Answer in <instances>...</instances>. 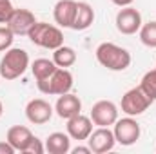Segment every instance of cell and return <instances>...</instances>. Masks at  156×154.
I'll use <instances>...</instances> for the list:
<instances>
[{
    "instance_id": "1",
    "label": "cell",
    "mask_w": 156,
    "mask_h": 154,
    "mask_svg": "<svg viewBox=\"0 0 156 154\" xmlns=\"http://www.w3.org/2000/svg\"><path fill=\"white\" fill-rule=\"evenodd\" d=\"M96 60L109 71H125L131 65V53L113 42H104L96 47Z\"/></svg>"
},
{
    "instance_id": "2",
    "label": "cell",
    "mask_w": 156,
    "mask_h": 154,
    "mask_svg": "<svg viewBox=\"0 0 156 154\" xmlns=\"http://www.w3.org/2000/svg\"><path fill=\"white\" fill-rule=\"evenodd\" d=\"M29 67V54L20 47H9L0 60V76L5 80L20 78Z\"/></svg>"
},
{
    "instance_id": "3",
    "label": "cell",
    "mask_w": 156,
    "mask_h": 154,
    "mask_svg": "<svg viewBox=\"0 0 156 154\" xmlns=\"http://www.w3.org/2000/svg\"><path fill=\"white\" fill-rule=\"evenodd\" d=\"M29 40L44 49H56L60 45H64V33L56 27V26H51V24H45V22H35V26L29 29L27 33Z\"/></svg>"
},
{
    "instance_id": "4",
    "label": "cell",
    "mask_w": 156,
    "mask_h": 154,
    "mask_svg": "<svg viewBox=\"0 0 156 154\" xmlns=\"http://www.w3.org/2000/svg\"><path fill=\"white\" fill-rule=\"evenodd\" d=\"M37 85H38L40 93H44V94L60 96V94H66V93H69L73 89V75L67 69L58 67L49 78H45L42 82H37Z\"/></svg>"
},
{
    "instance_id": "5",
    "label": "cell",
    "mask_w": 156,
    "mask_h": 154,
    "mask_svg": "<svg viewBox=\"0 0 156 154\" xmlns=\"http://www.w3.org/2000/svg\"><path fill=\"white\" fill-rule=\"evenodd\" d=\"M151 103L153 102L149 100V96L138 85L134 89H129L122 96V113H125L127 116H140L149 109Z\"/></svg>"
},
{
    "instance_id": "6",
    "label": "cell",
    "mask_w": 156,
    "mask_h": 154,
    "mask_svg": "<svg viewBox=\"0 0 156 154\" xmlns=\"http://www.w3.org/2000/svg\"><path fill=\"white\" fill-rule=\"evenodd\" d=\"M113 132H115L116 143L123 145V147H129V145H133L140 140L142 129H140V123L133 116H127V118H122V120L115 121Z\"/></svg>"
},
{
    "instance_id": "7",
    "label": "cell",
    "mask_w": 156,
    "mask_h": 154,
    "mask_svg": "<svg viewBox=\"0 0 156 154\" xmlns=\"http://www.w3.org/2000/svg\"><path fill=\"white\" fill-rule=\"evenodd\" d=\"M142 27V15L138 9L125 5L116 15V29L122 35H134Z\"/></svg>"
},
{
    "instance_id": "8",
    "label": "cell",
    "mask_w": 156,
    "mask_h": 154,
    "mask_svg": "<svg viewBox=\"0 0 156 154\" xmlns=\"http://www.w3.org/2000/svg\"><path fill=\"white\" fill-rule=\"evenodd\" d=\"M87 143H89V149L94 154H104L115 149L116 138H115V132L109 127H98L96 131H93L89 134Z\"/></svg>"
},
{
    "instance_id": "9",
    "label": "cell",
    "mask_w": 156,
    "mask_h": 154,
    "mask_svg": "<svg viewBox=\"0 0 156 154\" xmlns=\"http://www.w3.org/2000/svg\"><path fill=\"white\" fill-rule=\"evenodd\" d=\"M91 120L98 127L115 125V121L118 120V107L109 100H100L91 109Z\"/></svg>"
},
{
    "instance_id": "10",
    "label": "cell",
    "mask_w": 156,
    "mask_h": 154,
    "mask_svg": "<svg viewBox=\"0 0 156 154\" xmlns=\"http://www.w3.org/2000/svg\"><path fill=\"white\" fill-rule=\"evenodd\" d=\"M26 116L31 123L35 125H44L53 118V107L49 102L44 98H35L26 105Z\"/></svg>"
},
{
    "instance_id": "11",
    "label": "cell",
    "mask_w": 156,
    "mask_h": 154,
    "mask_svg": "<svg viewBox=\"0 0 156 154\" xmlns=\"http://www.w3.org/2000/svg\"><path fill=\"white\" fill-rule=\"evenodd\" d=\"M35 22H37V18L29 9H15L7 20V27L15 35H27L29 29L35 26Z\"/></svg>"
},
{
    "instance_id": "12",
    "label": "cell",
    "mask_w": 156,
    "mask_h": 154,
    "mask_svg": "<svg viewBox=\"0 0 156 154\" xmlns=\"http://www.w3.org/2000/svg\"><path fill=\"white\" fill-rule=\"evenodd\" d=\"M93 132V120L91 116H83L82 113L67 120V134L73 140H87L89 134Z\"/></svg>"
},
{
    "instance_id": "13",
    "label": "cell",
    "mask_w": 156,
    "mask_h": 154,
    "mask_svg": "<svg viewBox=\"0 0 156 154\" xmlns=\"http://www.w3.org/2000/svg\"><path fill=\"white\" fill-rule=\"evenodd\" d=\"M55 111L56 114L64 120H69L73 116L80 114L82 111V102L76 94H71V93H66V94H60L58 100H56V105H55Z\"/></svg>"
},
{
    "instance_id": "14",
    "label": "cell",
    "mask_w": 156,
    "mask_h": 154,
    "mask_svg": "<svg viewBox=\"0 0 156 154\" xmlns=\"http://www.w3.org/2000/svg\"><path fill=\"white\" fill-rule=\"evenodd\" d=\"M76 13V2L75 0H58L53 9V18L60 27H71Z\"/></svg>"
},
{
    "instance_id": "15",
    "label": "cell",
    "mask_w": 156,
    "mask_h": 154,
    "mask_svg": "<svg viewBox=\"0 0 156 154\" xmlns=\"http://www.w3.org/2000/svg\"><path fill=\"white\" fill-rule=\"evenodd\" d=\"M5 140L13 145L15 151L24 152L27 149L29 142L33 140V132L27 127H24V125H13V127H9V131L5 134Z\"/></svg>"
},
{
    "instance_id": "16",
    "label": "cell",
    "mask_w": 156,
    "mask_h": 154,
    "mask_svg": "<svg viewBox=\"0 0 156 154\" xmlns=\"http://www.w3.org/2000/svg\"><path fill=\"white\" fill-rule=\"evenodd\" d=\"M94 22V9L87 4V2H76V13H75V20L71 29L75 31H85L87 27H91Z\"/></svg>"
},
{
    "instance_id": "17",
    "label": "cell",
    "mask_w": 156,
    "mask_h": 154,
    "mask_svg": "<svg viewBox=\"0 0 156 154\" xmlns=\"http://www.w3.org/2000/svg\"><path fill=\"white\" fill-rule=\"evenodd\" d=\"M45 151L49 154H67L71 151V136L64 132H53L45 140Z\"/></svg>"
},
{
    "instance_id": "18",
    "label": "cell",
    "mask_w": 156,
    "mask_h": 154,
    "mask_svg": "<svg viewBox=\"0 0 156 154\" xmlns=\"http://www.w3.org/2000/svg\"><path fill=\"white\" fill-rule=\"evenodd\" d=\"M56 69H58V65H56L53 60H47V58H38V60H35L33 65H31L33 76H35L37 82H42V80L49 78Z\"/></svg>"
},
{
    "instance_id": "19",
    "label": "cell",
    "mask_w": 156,
    "mask_h": 154,
    "mask_svg": "<svg viewBox=\"0 0 156 154\" xmlns=\"http://www.w3.org/2000/svg\"><path fill=\"white\" fill-rule=\"evenodd\" d=\"M53 62H55L58 67L67 69V67H71V65L76 62V53H75V49L69 47V45H60V47H56L55 53H53Z\"/></svg>"
},
{
    "instance_id": "20",
    "label": "cell",
    "mask_w": 156,
    "mask_h": 154,
    "mask_svg": "<svg viewBox=\"0 0 156 154\" xmlns=\"http://www.w3.org/2000/svg\"><path fill=\"white\" fill-rule=\"evenodd\" d=\"M140 40L147 47H156V20L142 24V27H140Z\"/></svg>"
},
{
    "instance_id": "21",
    "label": "cell",
    "mask_w": 156,
    "mask_h": 154,
    "mask_svg": "<svg viewBox=\"0 0 156 154\" xmlns=\"http://www.w3.org/2000/svg\"><path fill=\"white\" fill-rule=\"evenodd\" d=\"M140 87H142V91L149 96V100L154 102L156 100V67L153 71H149V73L144 75L142 82H140Z\"/></svg>"
},
{
    "instance_id": "22",
    "label": "cell",
    "mask_w": 156,
    "mask_h": 154,
    "mask_svg": "<svg viewBox=\"0 0 156 154\" xmlns=\"http://www.w3.org/2000/svg\"><path fill=\"white\" fill-rule=\"evenodd\" d=\"M13 40H15V33L7 26H0V53L7 51L13 45Z\"/></svg>"
},
{
    "instance_id": "23",
    "label": "cell",
    "mask_w": 156,
    "mask_h": 154,
    "mask_svg": "<svg viewBox=\"0 0 156 154\" xmlns=\"http://www.w3.org/2000/svg\"><path fill=\"white\" fill-rule=\"evenodd\" d=\"M13 11H15V7H13L11 0H0V24H7Z\"/></svg>"
},
{
    "instance_id": "24",
    "label": "cell",
    "mask_w": 156,
    "mask_h": 154,
    "mask_svg": "<svg viewBox=\"0 0 156 154\" xmlns=\"http://www.w3.org/2000/svg\"><path fill=\"white\" fill-rule=\"evenodd\" d=\"M45 151V145H42V142H40L37 136H33V140L29 142V145H27V149L24 151V154H42Z\"/></svg>"
},
{
    "instance_id": "25",
    "label": "cell",
    "mask_w": 156,
    "mask_h": 154,
    "mask_svg": "<svg viewBox=\"0 0 156 154\" xmlns=\"http://www.w3.org/2000/svg\"><path fill=\"white\" fill-rule=\"evenodd\" d=\"M16 151L13 149V145L5 140V142H0V154H15Z\"/></svg>"
},
{
    "instance_id": "26",
    "label": "cell",
    "mask_w": 156,
    "mask_h": 154,
    "mask_svg": "<svg viewBox=\"0 0 156 154\" xmlns=\"http://www.w3.org/2000/svg\"><path fill=\"white\" fill-rule=\"evenodd\" d=\"M93 151L89 149V145L87 147H75L73 149V154H91Z\"/></svg>"
},
{
    "instance_id": "27",
    "label": "cell",
    "mask_w": 156,
    "mask_h": 154,
    "mask_svg": "<svg viewBox=\"0 0 156 154\" xmlns=\"http://www.w3.org/2000/svg\"><path fill=\"white\" fill-rule=\"evenodd\" d=\"M115 5H118V7H125V5H131L134 0H111Z\"/></svg>"
},
{
    "instance_id": "28",
    "label": "cell",
    "mask_w": 156,
    "mask_h": 154,
    "mask_svg": "<svg viewBox=\"0 0 156 154\" xmlns=\"http://www.w3.org/2000/svg\"><path fill=\"white\" fill-rule=\"evenodd\" d=\"M2 113H4V105H2V102H0V116H2Z\"/></svg>"
}]
</instances>
